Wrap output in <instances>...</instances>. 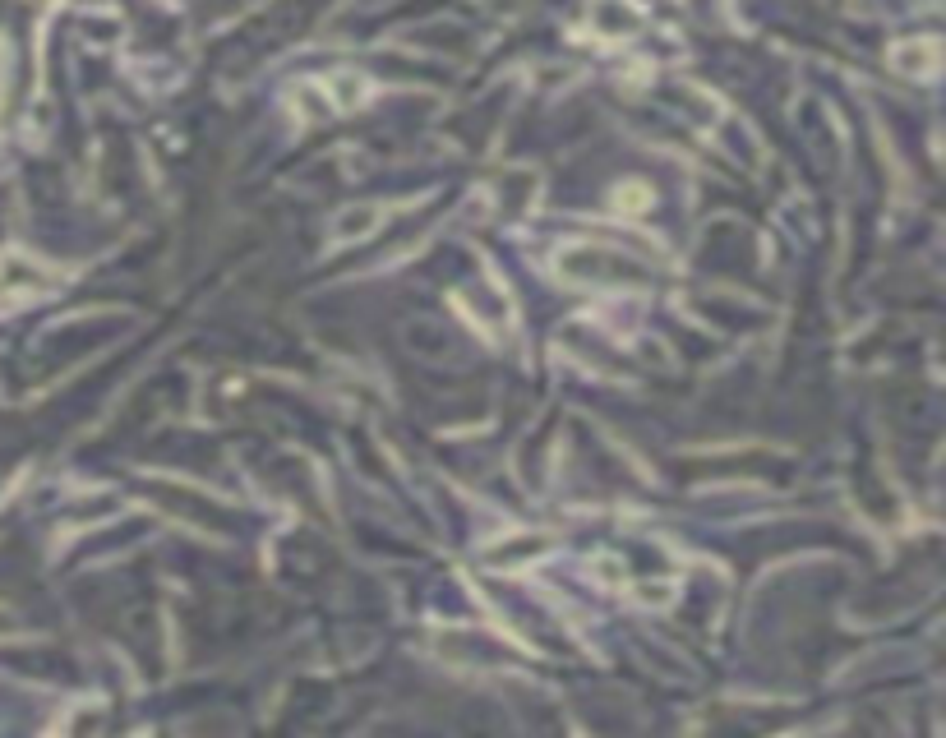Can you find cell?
<instances>
[{"label":"cell","instance_id":"1","mask_svg":"<svg viewBox=\"0 0 946 738\" xmlns=\"http://www.w3.org/2000/svg\"><path fill=\"white\" fill-rule=\"evenodd\" d=\"M619 203H623V208H642V203H647V190H623Z\"/></svg>","mask_w":946,"mask_h":738}]
</instances>
